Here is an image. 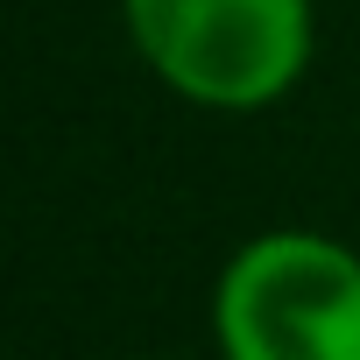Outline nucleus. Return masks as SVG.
Returning a JSON list of instances; mask_svg holds the SVG:
<instances>
[{
  "label": "nucleus",
  "mask_w": 360,
  "mask_h": 360,
  "mask_svg": "<svg viewBox=\"0 0 360 360\" xmlns=\"http://www.w3.org/2000/svg\"><path fill=\"white\" fill-rule=\"evenodd\" d=\"M134 64L198 113H269L318 64V0H113Z\"/></svg>",
  "instance_id": "f257e3e1"
},
{
  "label": "nucleus",
  "mask_w": 360,
  "mask_h": 360,
  "mask_svg": "<svg viewBox=\"0 0 360 360\" xmlns=\"http://www.w3.org/2000/svg\"><path fill=\"white\" fill-rule=\"evenodd\" d=\"M219 360H360V248L318 226L248 233L212 276Z\"/></svg>",
  "instance_id": "f03ea898"
},
{
  "label": "nucleus",
  "mask_w": 360,
  "mask_h": 360,
  "mask_svg": "<svg viewBox=\"0 0 360 360\" xmlns=\"http://www.w3.org/2000/svg\"><path fill=\"white\" fill-rule=\"evenodd\" d=\"M120 360H176V353H120Z\"/></svg>",
  "instance_id": "7ed1b4c3"
}]
</instances>
